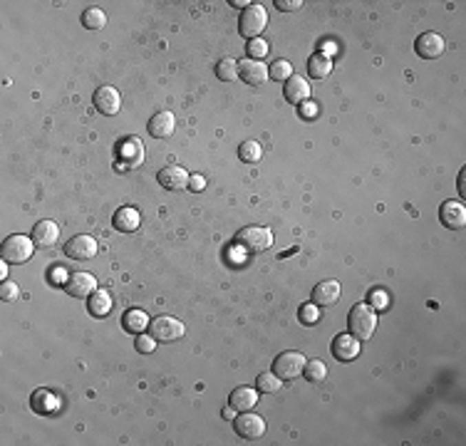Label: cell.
<instances>
[{
    "mask_svg": "<svg viewBox=\"0 0 466 446\" xmlns=\"http://www.w3.org/2000/svg\"><path fill=\"white\" fill-rule=\"evenodd\" d=\"M154 347H156V340L151 337V334H139V337H137V350L142 354L154 352Z\"/></svg>",
    "mask_w": 466,
    "mask_h": 446,
    "instance_id": "d590c367",
    "label": "cell"
},
{
    "mask_svg": "<svg viewBox=\"0 0 466 446\" xmlns=\"http://www.w3.org/2000/svg\"><path fill=\"white\" fill-rule=\"evenodd\" d=\"M280 387H283V379H280L275 372H263V374H258V379H255V390L266 392V394H273Z\"/></svg>",
    "mask_w": 466,
    "mask_h": 446,
    "instance_id": "83f0119b",
    "label": "cell"
},
{
    "mask_svg": "<svg viewBox=\"0 0 466 446\" xmlns=\"http://www.w3.org/2000/svg\"><path fill=\"white\" fill-rule=\"evenodd\" d=\"M224 419H233V407L224 409Z\"/></svg>",
    "mask_w": 466,
    "mask_h": 446,
    "instance_id": "7bdbcfd3",
    "label": "cell"
},
{
    "mask_svg": "<svg viewBox=\"0 0 466 446\" xmlns=\"http://www.w3.org/2000/svg\"><path fill=\"white\" fill-rule=\"evenodd\" d=\"M149 330L156 342H176L179 337H184V322L169 315L154 317L149 322Z\"/></svg>",
    "mask_w": 466,
    "mask_h": 446,
    "instance_id": "5b68a950",
    "label": "cell"
},
{
    "mask_svg": "<svg viewBox=\"0 0 466 446\" xmlns=\"http://www.w3.org/2000/svg\"><path fill=\"white\" fill-rule=\"evenodd\" d=\"M32 251H35V241L28 238V235L18 233L6 238V243L0 248V255H3L6 263H25V260H30Z\"/></svg>",
    "mask_w": 466,
    "mask_h": 446,
    "instance_id": "277c9868",
    "label": "cell"
},
{
    "mask_svg": "<svg viewBox=\"0 0 466 446\" xmlns=\"http://www.w3.org/2000/svg\"><path fill=\"white\" fill-rule=\"evenodd\" d=\"M268 25V12L261 3H251L248 8H243L241 18H238V32L243 37H248V40H255V37L261 35L266 30Z\"/></svg>",
    "mask_w": 466,
    "mask_h": 446,
    "instance_id": "3957f363",
    "label": "cell"
},
{
    "mask_svg": "<svg viewBox=\"0 0 466 446\" xmlns=\"http://www.w3.org/2000/svg\"><path fill=\"white\" fill-rule=\"evenodd\" d=\"M122 322H125V330L127 332H137L142 334L144 330L149 328V315L144 312V310H127L125 317H122Z\"/></svg>",
    "mask_w": 466,
    "mask_h": 446,
    "instance_id": "cb8c5ba5",
    "label": "cell"
},
{
    "mask_svg": "<svg viewBox=\"0 0 466 446\" xmlns=\"http://www.w3.org/2000/svg\"><path fill=\"white\" fill-rule=\"evenodd\" d=\"M18 295H20V290H18V285L15 283H3L0 285V300H6V303H15L18 300Z\"/></svg>",
    "mask_w": 466,
    "mask_h": 446,
    "instance_id": "e575fe53",
    "label": "cell"
},
{
    "mask_svg": "<svg viewBox=\"0 0 466 446\" xmlns=\"http://www.w3.org/2000/svg\"><path fill=\"white\" fill-rule=\"evenodd\" d=\"M87 308L94 317H105L107 312L112 310V295H109L107 290H94L92 295H89Z\"/></svg>",
    "mask_w": 466,
    "mask_h": 446,
    "instance_id": "d4e9b609",
    "label": "cell"
},
{
    "mask_svg": "<svg viewBox=\"0 0 466 446\" xmlns=\"http://www.w3.org/2000/svg\"><path fill=\"white\" fill-rule=\"evenodd\" d=\"M30 407L38 412V414H55L57 409L63 407V399L50 390H35L30 396Z\"/></svg>",
    "mask_w": 466,
    "mask_h": 446,
    "instance_id": "9a60e30c",
    "label": "cell"
},
{
    "mask_svg": "<svg viewBox=\"0 0 466 446\" xmlns=\"http://www.w3.org/2000/svg\"><path fill=\"white\" fill-rule=\"evenodd\" d=\"M246 50H248L251 60H263V57L268 55V43L266 40H261V37H255V40H248Z\"/></svg>",
    "mask_w": 466,
    "mask_h": 446,
    "instance_id": "d6a6232c",
    "label": "cell"
},
{
    "mask_svg": "<svg viewBox=\"0 0 466 446\" xmlns=\"http://www.w3.org/2000/svg\"><path fill=\"white\" fill-rule=\"evenodd\" d=\"M82 25H85L87 30H102L107 25L105 10H100V8H87V10L82 12Z\"/></svg>",
    "mask_w": 466,
    "mask_h": 446,
    "instance_id": "f1b7e54d",
    "label": "cell"
},
{
    "mask_svg": "<svg viewBox=\"0 0 466 446\" xmlns=\"http://www.w3.org/2000/svg\"><path fill=\"white\" fill-rule=\"evenodd\" d=\"M238 77H241L246 85H263L271 74H268V67L261 60H251V57H246V60L238 62Z\"/></svg>",
    "mask_w": 466,
    "mask_h": 446,
    "instance_id": "4fadbf2b",
    "label": "cell"
},
{
    "mask_svg": "<svg viewBox=\"0 0 466 446\" xmlns=\"http://www.w3.org/2000/svg\"><path fill=\"white\" fill-rule=\"evenodd\" d=\"M6 275H8V266H6V263H3V266H0V278L6 280Z\"/></svg>",
    "mask_w": 466,
    "mask_h": 446,
    "instance_id": "f6af8a7d",
    "label": "cell"
},
{
    "mask_svg": "<svg viewBox=\"0 0 466 446\" xmlns=\"http://www.w3.org/2000/svg\"><path fill=\"white\" fill-rule=\"evenodd\" d=\"M114 229L122 231V233H134V231L142 226V216H139L137 209H131V206H125V209H119L112 218Z\"/></svg>",
    "mask_w": 466,
    "mask_h": 446,
    "instance_id": "7402d4cb",
    "label": "cell"
},
{
    "mask_svg": "<svg viewBox=\"0 0 466 446\" xmlns=\"http://www.w3.org/2000/svg\"><path fill=\"white\" fill-rule=\"evenodd\" d=\"M275 6H278V10L293 12V10H298L303 3H300V0H275Z\"/></svg>",
    "mask_w": 466,
    "mask_h": 446,
    "instance_id": "f35d334b",
    "label": "cell"
},
{
    "mask_svg": "<svg viewBox=\"0 0 466 446\" xmlns=\"http://www.w3.org/2000/svg\"><path fill=\"white\" fill-rule=\"evenodd\" d=\"M300 322L303 325H315L317 317H320V312H317V305L315 303H305L303 308H300Z\"/></svg>",
    "mask_w": 466,
    "mask_h": 446,
    "instance_id": "836d02e7",
    "label": "cell"
},
{
    "mask_svg": "<svg viewBox=\"0 0 466 446\" xmlns=\"http://www.w3.org/2000/svg\"><path fill=\"white\" fill-rule=\"evenodd\" d=\"M233 6H236V8H243V6L248 8V6H251V3H246V0H233Z\"/></svg>",
    "mask_w": 466,
    "mask_h": 446,
    "instance_id": "ee69618b",
    "label": "cell"
},
{
    "mask_svg": "<svg viewBox=\"0 0 466 446\" xmlns=\"http://www.w3.org/2000/svg\"><path fill=\"white\" fill-rule=\"evenodd\" d=\"M216 77L221 82H233L238 77V62L233 57H224L216 65Z\"/></svg>",
    "mask_w": 466,
    "mask_h": 446,
    "instance_id": "f546056e",
    "label": "cell"
},
{
    "mask_svg": "<svg viewBox=\"0 0 466 446\" xmlns=\"http://www.w3.org/2000/svg\"><path fill=\"white\" fill-rule=\"evenodd\" d=\"M328 52H332V55H335V52H337L335 43H323V52H320V55H325V57H328Z\"/></svg>",
    "mask_w": 466,
    "mask_h": 446,
    "instance_id": "60d3db41",
    "label": "cell"
},
{
    "mask_svg": "<svg viewBox=\"0 0 466 446\" xmlns=\"http://www.w3.org/2000/svg\"><path fill=\"white\" fill-rule=\"evenodd\" d=\"M60 238V226L55 221H40L32 229V241L38 248H52Z\"/></svg>",
    "mask_w": 466,
    "mask_h": 446,
    "instance_id": "44dd1931",
    "label": "cell"
},
{
    "mask_svg": "<svg viewBox=\"0 0 466 446\" xmlns=\"http://www.w3.org/2000/svg\"><path fill=\"white\" fill-rule=\"evenodd\" d=\"M303 374H305V379L313 384L325 382V377H328V367H325L323 359H308L303 367Z\"/></svg>",
    "mask_w": 466,
    "mask_h": 446,
    "instance_id": "4316f807",
    "label": "cell"
},
{
    "mask_svg": "<svg viewBox=\"0 0 466 446\" xmlns=\"http://www.w3.org/2000/svg\"><path fill=\"white\" fill-rule=\"evenodd\" d=\"M233 241L243 253H263L273 246V231L263 229V226H246L238 231Z\"/></svg>",
    "mask_w": 466,
    "mask_h": 446,
    "instance_id": "7a4b0ae2",
    "label": "cell"
},
{
    "mask_svg": "<svg viewBox=\"0 0 466 446\" xmlns=\"http://www.w3.org/2000/svg\"><path fill=\"white\" fill-rule=\"evenodd\" d=\"M159 184L167 189V191H179V189H187L189 186V173L184 171L181 167H164L162 171H159Z\"/></svg>",
    "mask_w": 466,
    "mask_h": 446,
    "instance_id": "d6986e66",
    "label": "cell"
},
{
    "mask_svg": "<svg viewBox=\"0 0 466 446\" xmlns=\"http://www.w3.org/2000/svg\"><path fill=\"white\" fill-rule=\"evenodd\" d=\"M283 94H286V99L290 102V105L300 107L303 102H308V97H310V85H308L305 77L293 74L290 80H286V89H283Z\"/></svg>",
    "mask_w": 466,
    "mask_h": 446,
    "instance_id": "ac0fdd59",
    "label": "cell"
},
{
    "mask_svg": "<svg viewBox=\"0 0 466 446\" xmlns=\"http://www.w3.org/2000/svg\"><path fill=\"white\" fill-rule=\"evenodd\" d=\"M317 114H320V107H317L315 102H310V99L300 105V117H303V119H315Z\"/></svg>",
    "mask_w": 466,
    "mask_h": 446,
    "instance_id": "74e56055",
    "label": "cell"
},
{
    "mask_svg": "<svg viewBox=\"0 0 466 446\" xmlns=\"http://www.w3.org/2000/svg\"><path fill=\"white\" fill-rule=\"evenodd\" d=\"M439 221L447 226V229H464L466 223V209L464 204H456V201H444L439 209Z\"/></svg>",
    "mask_w": 466,
    "mask_h": 446,
    "instance_id": "2e32d148",
    "label": "cell"
},
{
    "mask_svg": "<svg viewBox=\"0 0 466 446\" xmlns=\"http://www.w3.org/2000/svg\"><path fill=\"white\" fill-rule=\"evenodd\" d=\"M238 156H241L243 164H258L263 156V147L258 142H243L238 147Z\"/></svg>",
    "mask_w": 466,
    "mask_h": 446,
    "instance_id": "4dcf8cb0",
    "label": "cell"
},
{
    "mask_svg": "<svg viewBox=\"0 0 466 446\" xmlns=\"http://www.w3.org/2000/svg\"><path fill=\"white\" fill-rule=\"evenodd\" d=\"M348 325L352 337H357L360 342H367L374 334V328H377V312H374L372 305L367 303L354 305L348 315Z\"/></svg>",
    "mask_w": 466,
    "mask_h": 446,
    "instance_id": "6da1fadb",
    "label": "cell"
},
{
    "mask_svg": "<svg viewBox=\"0 0 466 446\" xmlns=\"http://www.w3.org/2000/svg\"><path fill=\"white\" fill-rule=\"evenodd\" d=\"M330 350H332V357H335L337 362H352V359L360 354V340L352 337L350 332L337 334L335 340H332V345H330Z\"/></svg>",
    "mask_w": 466,
    "mask_h": 446,
    "instance_id": "7c38bea8",
    "label": "cell"
},
{
    "mask_svg": "<svg viewBox=\"0 0 466 446\" xmlns=\"http://www.w3.org/2000/svg\"><path fill=\"white\" fill-rule=\"evenodd\" d=\"M308 72H310L315 80H325V77L332 72V60L317 52V55H313L310 60H308Z\"/></svg>",
    "mask_w": 466,
    "mask_h": 446,
    "instance_id": "484cf974",
    "label": "cell"
},
{
    "mask_svg": "<svg viewBox=\"0 0 466 446\" xmlns=\"http://www.w3.org/2000/svg\"><path fill=\"white\" fill-rule=\"evenodd\" d=\"M308 359L303 357L300 352H293V350H288V352L278 354L273 362V372L278 374L283 382H290V379H295L298 374H303V367Z\"/></svg>",
    "mask_w": 466,
    "mask_h": 446,
    "instance_id": "8992f818",
    "label": "cell"
},
{
    "mask_svg": "<svg viewBox=\"0 0 466 446\" xmlns=\"http://www.w3.org/2000/svg\"><path fill=\"white\" fill-rule=\"evenodd\" d=\"M189 189H191V191H204L206 179L204 176H199V173H193V176H189Z\"/></svg>",
    "mask_w": 466,
    "mask_h": 446,
    "instance_id": "ab89813d",
    "label": "cell"
},
{
    "mask_svg": "<svg viewBox=\"0 0 466 446\" xmlns=\"http://www.w3.org/2000/svg\"><path fill=\"white\" fill-rule=\"evenodd\" d=\"M444 47H447V43H444V37L436 35V32H422L414 43L416 55L422 57V60H436V57L444 52Z\"/></svg>",
    "mask_w": 466,
    "mask_h": 446,
    "instance_id": "30bf717a",
    "label": "cell"
},
{
    "mask_svg": "<svg viewBox=\"0 0 466 446\" xmlns=\"http://www.w3.org/2000/svg\"><path fill=\"white\" fill-rule=\"evenodd\" d=\"M459 191H461V196H466V186H464V171L459 173Z\"/></svg>",
    "mask_w": 466,
    "mask_h": 446,
    "instance_id": "b9f144b4",
    "label": "cell"
},
{
    "mask_svg": "<svg viewBox=\"0 0 466 446\" xmlns=\"http://www.w3.org/2000/svg\"><path fill=\"white\" fill-rule=\"evenodd\" d=\"M229 404L238 412H251V409L258 404V390L253 387H238V390L231 392Z\"/></svg>",
    "mask_w": 466,
    "mask_h": 446,
    "instance_id": "603a6c76",
    "label": "cell"
},
{
    "mask_svg": "<svg viewBox=\"0 0 466 446\" xmlns=\"http://www.w3.org/2000/svg\"><path fill=\"white\" fill-rule=\"evenodd\" d=\"M119 161L125 164V169L142 167L144 147H142V142H139L137 136H129V139H125V142H122V147H119Z\"/></svg>",
    "mask_w": 466,
    "mask_h": 446,
    "instance_id": "5bb4252c",
    "label": "cell"
},
{
    "mask_svg": "<svg viewBox=\"0 0 466 446\" xmlns=\"http://www.w3.org/2000/svg\"><path fill=\"white\" fill-rule=\"evenodd\" d=\"M268 74H271L275 82H286V80H290V77H293V65L288 60H275L273 67L268 70Z\"/></svg>",
    "mask_w": 466,
    "mask_h": 446,
    "instance_id": "1f68e13d",
    "label": "cell"
},
{
    "mask_svg": "<svg viewBox=\"0 0 466 446\" xmlns=\"http://www.w3.org/2000/svg\"><path fill=\"white\" fill-rule=\"evenodd\" d=\"M340 293L342 288L337 280H323V283H317L315 288H313V303L323 305V308L335 305L337 300H340Z\"/></svg>",
    "mask_w": 466,
    "mask_h": 446,
    "instance_id": "e0dca14e",
    "label": "cell"
},
{
    "mask_svg": "<svg viewBox=\"0 0 466 446\" xmlns=\"http://www.w3.org/2000/svg\"><path fill=\"white\" fill-rule=\"evenodd\" d=\"M65 290H67V295H72V297H89L94 290H97V280H94L92 273L80 270L65 280Z\"/></svg>",
    "mask_w": 466,
    "mask_h": 446,
    "instance_id": "8fae6325",
    "label": "cell"
},
{
    "mask_svg": "<svg viewBox=\"0 0 466 446\" xmlns=\"http://www.w3.org/2000/svg\"><path fill=\"white\" fill-rule=\"evenodd\" d=\"M233 429L241 439H261L266 434V419L253 412H241V416L233 419Z\"/></svg>",
    "mask_w": 466,
    "mask_h": 446,
    "instance_id": "52a82bcc",
    "label": "cell"
},
{
    "mask_svg": "<svg viewBox=\"0 0 466 446\" xmlns=\"http://www.w3.org/2000/svg\"><path fill=\"white\" fill-rule=\"evenodd\" d=\"M92 102H94V109L100 111V114H105V117H114V114L122 109V97H119L117 89L109 85H102L100 89L94 92Z\"/></svg>",
    "mask_w": 466,
    "mask_h": 446,
    "instance_id": "ba28073f",
    "label": "cell"
},
{
    "mask_svg": "<svg viewBox=\"0 0 466 446\" xmlns=\"http://www.w3.org/2000/svg\"><path fill=\"white\" fill-rule=\"evenodd\" d=\"M65 255L72 260H92L97 255V241L92 235H75L65 243Z\"/></svg>",
    "mask_w": 466,
    "mask_h": 446,
    "instance_id": "9c48e42d",
    "label": "cell"
},
{
    "mask_svg": "<svg viewBox=\"0 0 466 446\" xmlns=\"http://www.w3.org/2000/svg\"><path fill=\"white\" fill-rule=\"evenodd\" d=\"M147 129H149V134L156 136V139H167V136H171L176 129L174 114H171V111H156L154 117L149 119V124H147Z\"/></svg>",
    "mask_w": 466,
    "mask_h": 446,
    "instance_id": "ffe728a7",
    "label": "cell"
},
{
    "mask_svg": "<svg viewBox=\"0 0 466 446\" xmlns=\"http://www.w3.org/2000/svg\"><path fill=\"white\" fill-rule=\"evenodd\" d=\"M370 303H372L374 310H385L387 305H390V300H387L385 290H372V293H370Z\"/></svg>",
    "mask_w": 466,
    "mask_h": 446,
    "instance_id": "8d00e7d4",
    "label": "cell"
}]
</instances>
